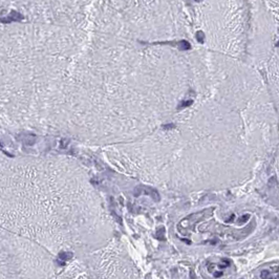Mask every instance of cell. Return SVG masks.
Returning <instances> with one entry per match:
<instances>
[{"instance_id":"277c9868","label":"cell","mask_w":279,"mask_h":279,"mask_svg":"<svg viewBox=\"0 0 279 279\" xmlns=\"http://www.w3.org/2000/svg\"><path fill=\"white\" fill-rule=\"evenodd\" d=\"M269 5V8L276 14H278V0H263Z\"/></svg>"},{"instance_id":"3957f363","label":"cell","mask_w":279,"mask_h":279,"mask_svg":"<svg viewBox=\"0 0 279 279\" xmlns=\"http://www.w3.org/2000/svg\"><path fill=\"white\" fill-rule=\"evenodd\" d=\"M22 19H23V16L21 15L20 13L13 11V12L10 13V15H8L6 17L0 18V21L2 23H10V22H14V21H20L22 20Z\"/></svg>"},{"instance_id":"7a4b0ae2","label":"cell","mask_w":279,"mask_h":279,"mask_svg":"<svg viewBox=\"0 0 279 279\" xmlns=\"http://www.w3.org/2000/svg\"><path fill=\"white\" fill-rule=\"evenodd\" d=\"M190 26L201 43L232 46L248 34L249 0H184Z\"/></svg>"},{"instance_id":"6da1fadb","label":"cell","mask_w":279,"mask_h":279,"mask_svg":"<svg viewBox=\"0 0 279 279\" xmlns=\"http://www.w3.org/2000/svg\"><path fill=\"white\" fill-rule=\"evenodd\" d=\"M131 36L181 37L190 28L184 0H100Z\"/></svg>"}]
</instances>
